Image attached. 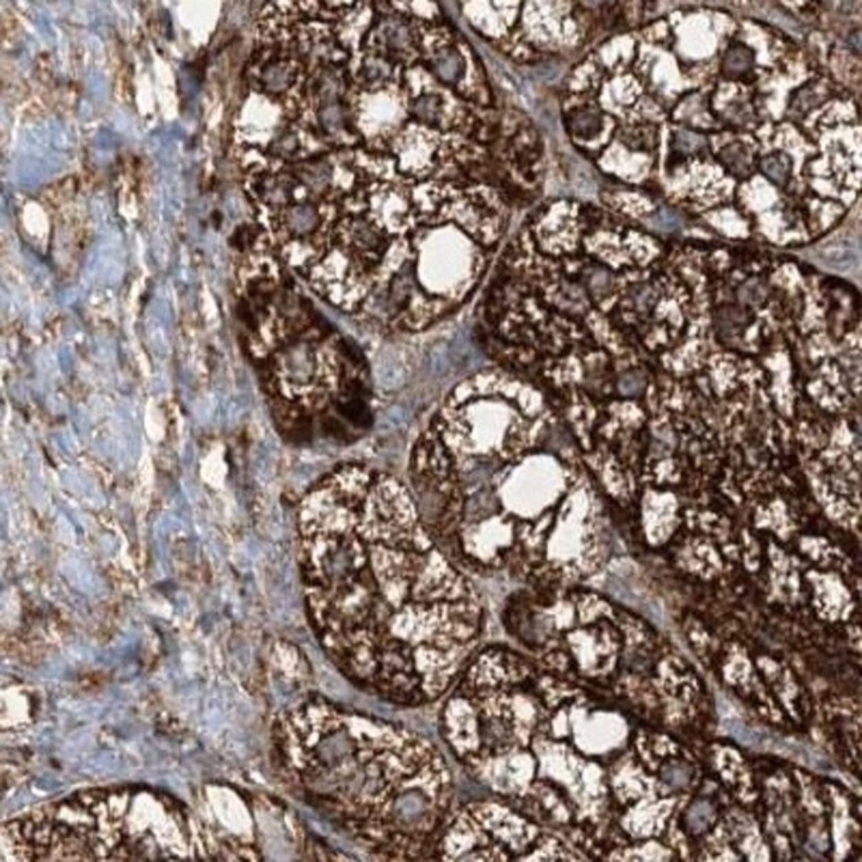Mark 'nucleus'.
Masks as SVG:
<instances>
[{"mask_svg": "<svg viewBox=\"0 0 862 862\" xmlns=\"http://www.w3.org/2000/svg\"><path fill=\"white\" fill-rule=\"evenodd\" d=\"M761 169L770 178L781 182L787 178L790 173V162L784 154H770L768 157L763 158Z\"/></svg>", "mask_w": 862, "mask_h": 862, "instance_id": "obj_5", "label": "nucleus"}, {"mask_svg": "<svg viewBox=\"0 0 862 862\" xmlns=\"http://www.w3.org/2000/svg\"><path fill=\"white\" fill-rule=\"evenodd\" d=\"M724 728L731 737H735L739 743L751 746V747H760L766 737L760 731L754 730L746 726L744 723H742L740 720H735V719L724 722Z\"/></svg>", "mask_w": 862, "mask_h": 862, "instance_id": "obj_4", "label": "nucleus"}, {"mask_svg": "<svg viewBox=\"0 0 862 862\" xmlns=\"http://www.w3.org/2000/svg\"><path fill=\"white\" fill-rule=\"evenodd\" d=\"M654 226L661 231H674L680 227L681 219L670 210H661L653 220Z\"/></svg>", "mask_w": 862, "mask_h": 862, "instance_id": "obj_9", "label": "nucleus"}, {"mask_svg": "<svg viewBox=\"0 0 862 862\" xmlns=\"http://www.w3.org/2000/svg\"><path fill=\"white\" fill-rule=\"evenodd\" d=\"M437 70L445 80H456L463 73L462 59L455 54H443L437 61Z\"/></svg>", "mask_w": 862, "mask_h": 862, "instance_id": "obj_6", "label": "nucleus"}, {"mask_svg": "<svg viewBox=\"0 0 862 862\" xmlns=\"http://www.w3.org/2000/svg\"><path fill=\"white\" fill-rule=\"evenodd\" d=\"M572 126H574V130H575L577 137L592 138L593 136H596L600 132L601 123L593 114H584V116L578 117L575 123L572 124Z\"/></svg>", "mask_w": 862, "mask_h": 862, "instance_id": "obj_7", "label": "nucleus"}, {"mask_svg": "<svg viewBox=\"0 0 862 862\" xmlns=\"http://www.w3.org/2000/svg\"><path fill=\"white\" fill-rule=\"evenodd\" d=\"M276 761L306 803L350 839L379 848L405 836L398 808L412 790L410 771L434 767L368 715L313 697L273 727ZM428 790H435L428 788Z\"/></svg>", "mask_w": 862, "mask_h": 862, "instance_id": "obj_2", "label": "nucleus"}, {"mask_svg": "<svg viewBox=\"0 0 862 862\" xmlns=\"http://www.w3.org/2000/svg\"><path fill=\"white\" fill-rule=\"evenodd\" d=\"M753 63V56L746 50L735 48L731 50L726 56V64L733 70V72H743Z\"/></svg>", "mask_w": 862, "mask_h": 862, "instance_id": "obj_8", "label": "nucleus"}, {"mask_svg": "<svg viewBox=\"0 0 862 862\" xmlns=\"http://www.w3.org/2000/svg\"><path fill=\"white\" fill-rule=\"evenodd\" d=\"M817 260L829 270L846 272L856 267L860 260V249L852 239H833L817 251Z\"/></svg>", "mask_w": 862, "mask_h": 862, "instance_id": "obj_3", "label": "nucleus"}, {"mask_svg": "<svg viewBox=\"0 0 862 862\" xmlns=\"http://www.w3.org/2000/svg\"><path fill=\"white\" fill-rule=\"evenodd\" d=\"M536 73H538V76H539L540 78H544V80H552V78H556L557 74H558V70H557L556 67H554V65H549V64H543V65H540L539 68H538Z\"/></svg>", "mask_w": 862, "mask_h": 862, "instance_id": "obj_10", "label": "nucleus"}, {"mask_svg": "<svg viewBox=\"0 0 862 862\" xmlns=\"http://www.w3.org/2000/svg\"><path fill=\"white\" fill-rule=\"evenodd\" d=\"M297 527L309 621L342 674L399 700L445 684L475 637L478 609L408 490L341 466L306 492Z\"/></svg>", "mask_w": 862, "mask_h": 862, "instance_id": "obj_1", "label": "nucleus"}]
</instances>
